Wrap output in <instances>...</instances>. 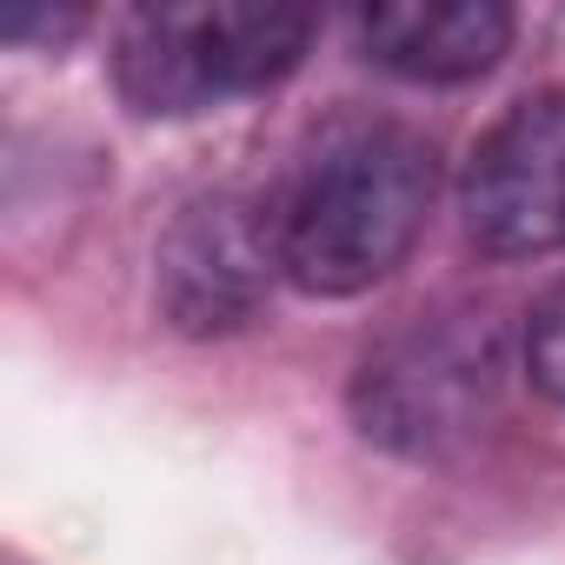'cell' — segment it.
<instances>
[{
    "label": "cell",
    "instance_id": "cell-4",
    "mask_svg": "<svg viewBox=\"0 0 565 565\" xmlns=\"http://www.w3.org/2000/svg\"><path fill=\"white\" fill-rule=\"evenodd\" d=\"M279 273V226L273 206L246 193H200L186 200L160 246H153V300L160 320L186 340H226L259 320Z\"/></svg>",
    "mask_w": 565,
    "mask_h": 565
},
{
    "label": "cell",
    "instance_id": "cell-1",
    "mask_svg": "<svg viewBox=\"0 0 565 565\" xmlns=\"http://www.w3.org/2000/svg\"><path fill=\"white\" fill-rule=\"evenodd\" d=\"M439 153L399 120H333L279 193V273L313 300H353L419 246Z\"/></svg>",
    "mask_w": 565,
    "mask_h": 565
},
{
    "label": "cell",
    "instance_id": "cell-2",
    "mask_svg": "<svg viewBox=\"0 0 565 565\" xmlns=\"http://www.w3.org/2000/svg\"><path fill=\"white\" fill-rule=\"evenodd\" d=\"M313 47L307 8L273 0H153L120 21L114 87L140 120H186L279 87Z\"/></svg>",
    "mask_w": 565,
    "mask_h": 565
},
{
    "label": "cell",
    "instance_id": "cell-5",
    "mask_svg": "<svg viewBox=\"0 0 565 565\" xmlns=\"http://www.w3.org/2000/svg\"><path fill=\"white\" fill-rule=\"evenodd\" d=\"M466 239L492 259H545L565 253V94L512 100L459 173Z\"/></svg>",
    "mask_w": 565,
    "mask_h": 565
},
{
    "label": "cell",
    "instance_id": "cell-8",
    "mask_svg": "<svg viewBox=\"0 0 565 565\" xmlns=\"http://www.w3.org/2000/svg\"><path fill=\"white\" fill-rule=\"evenodd\" d=\"M81 28H87V14H14L0 34H8L14 47H21V41H54V47H61V41H74Z\"/></svg>",
    "mask_w": 565,
    "mask_h": 565
},
{
    "label": "cell",
    "instance_id": "cell-7",
    "mask_svg": "<svg viewBox=\"0 0 565 565\" xmlns=\"http://www.w3.org/2000/svg\"><path fill=\"white\" fill-rule=\"evenodd\" d=\"M525 373H532V386L545 399L565 406V279H558V287L532 307V320H525Z\"/></svg>",
    "mask_w": 565,
    "mask_h": 565
},
{
    "label": "cell",
    "instance_id": "cell-3",
    "mask_svg": "<svg viewBox=\"0 0 565 565\" xmlns=\"http://www.w3.org/2000/svg\"><path fill=\"white\" fill-rule=\"evenodd\" d=\"M347 406L366 446L399 459H446L499 406V333L472 313L413 320L360 360Z\"/></svg>",
    "mask_w": 565,
    "mask_h": 565
},
{
    "label": "cell",
    "instance_id": "cell-6",
    "mask_svg": "<svg viewBox=\"0 0 565 565\" xmlns=\"http://www.w3.org/2000/svg\"><path fill=\"white\" fill-rule=\"evenodd\" d=\"M360 47L399 81L459 87L505 61L512 8L505 0H386L360 14Z\"/></svg>",
    "mask_w": 565,
    "mask_h": 565
}]
</instances>
